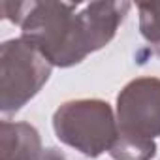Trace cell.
Returning a JSON list of instances; mask_svg holds the SVG:
<instances>
[{
  "label": "cell",
  "mask_w": 160,
  "mask_h": 160,
  "mask_svg": "<svg viewBox=\"0 0 160 160\" xmlns=\"http://www.w3.org/2000/svg\"><path fill=\"white\" fill-rule=\"evenodd\" d=\"M6 19L21 27V38L34 45L51 66L70 68L91 55V45L75 13L77 4L64 2H2Z\"/></svg>",
  "instance_id": "6da1fadb"
},
{
  "label": "cell",
  "mask_w": 160,
  "mask_h": 160,
  "mask_svg": "<svg viewBox=\"0 0 160 160\" xmlns=\"http://www.w3.org/2000/svg\"><path fill=\"white\" fill-rule=\"evenodd\" d=\"M53 128L62 143L89 158L109 152L119 136L111 106L98 98L64 102L53 115Z\"/></svg>",
  "instance_id": "7a4b0ae2"
},
{
  "label": "cell",
  "mask_w": 160,
  "mask_h": 160,
  "mask_svg": "<svg viewBox=\"0 0 160 160\" xmlns=\"http://www.w3.org/2000/svg\"><path fill=\"white\" fill-rule=\"evenodd\" d=\"M51 62L25 38L0 45V109L15 113L27 106L47 83Z\"/></svg>",
  "instance_id": "3957f363"
},
{
  "label": "cell",
  "mask_w": 160,
  "mask_h": 160,
  "mask_svg": "<svg viewBox=\"0 0 160 160\" xmlns=\"http://www.w3.org/2000/svg\"><path fill=\"white\" fill-rule=\"evenodd\" d=\"M119 134L139 139L160 136V79L136 77L117 96Z\"/></svg>",
  "instance_id": "277c9868"
},
{
  "label": "cell",
  "mask_w": 160,
  "mask_h": 160,
  "mask_svg": "<svg viewBox=\"0 0 160 160\" xmlns=\"http://www.w3.org/2000/svg\"><path fill=\"white\" fill-rule=\"evenodd\" d=\"M128 10V2H91L79 12L91 51H98L113 40Z\"/></svg>",
  "instance_id": "5b68a950"
},
{
  "label": "cell",
  "mask_w": 160,
  "mask_h": 160,
  "mask_svg": "<svg viewBox=\"0 0 160 160\" xmlns=\"http://www.w3.org/2000/svg\"><path fill=\"white\" fill-rule=\"evenodd\" d=\"M38 130L28 122H0V160H38L42 154Z\"/></svg>",
  "instance_id": "8992f818"
},
{
  "label": "cell",
  "mask_w": 160,
  "mask_h": 160,
  "mask_svg": "<svg viewBox=\"0 0 160 160\" xmlns=\"http://www.w3.org/2000/svg\"><path fill=\"white\" fill-rule=\"evenodd\" d=\"M113 160H151L156 154L154 139H139L132 136H117V141L109 149Z\"/></svg>",
  "instance_id": "52a82bcc"
},
{
  "label": "cell",
  "mask_w": 160,
  "mask_h": 160,
  "mask_svg": "<svg viewBox=\"0 0 160 160\" xmlns=\"http://www.w3.org/2000/svg\"><path fill=\"white\" fill-rule=\"evenodd\" d=\"M138 12H139L141 36L152 45L154 53L160 57V4L152 2L138 4Z\"/></svg>",
  "instance_id": "ba28073f"
},
{
  "label": "cell",
  "mask_w": 160,
  "mask_h": 160,
  "mask_svg": "<svg viewBox=\"0 0 160 160\" xmlns=\"http://www.w3.org/2000/svg\"><path fill=\"white\" fill-rule=\"evenodd\" d=\"M38 160H66V156H64L62 151H58L55 147H49V149H43L42 151V154H40Z\"/></svg>",
  "instance_id": "9c48e42d"
}]
</instances>
